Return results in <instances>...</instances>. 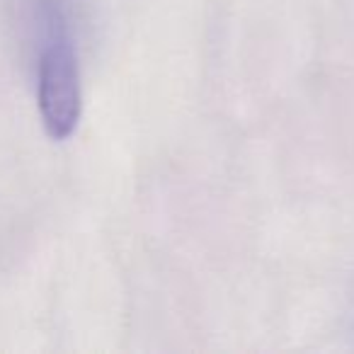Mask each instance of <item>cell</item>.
Wrapping results in <instances>:
<instances>
[{
	"mask_svg": "<svg viewBox=\"0 0 354 354\" xmlns=\"http://www.w3.org/2000/svg\"><path fill=\"white\" fill-rule=\"evenodd\" d=\"M37 39V104L41 124L54 141L75 133L83 112L78 41L68 0H35Z\"/></svg>",
	"mask_w": 354,
	"mask_h": 354,
	"instance_id": "1",
	"label": "cell"
}]
</instances>
